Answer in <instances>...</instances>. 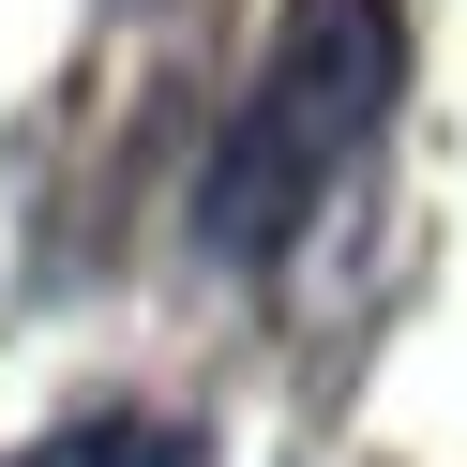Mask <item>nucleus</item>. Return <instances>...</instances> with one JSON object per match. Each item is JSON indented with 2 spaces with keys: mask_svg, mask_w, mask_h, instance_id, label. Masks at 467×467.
<instances>
[{
  "mask_svg": "<svg viewBox=\"0 0 467 467\" xmlns=\"http://www.w3.org/2000/svg\"><path fill=\"white\" fill-rule=\"evenodd\" d=\"M392 106H407V0H286L196 166V256L272 272L286 242H317L332 196L377 166Z\"/></svg>",
  "mask_w": 467,
  "mask_h": 467,
  "instance_id": "1",
  "label": "nucleus"
}]
</instances>
